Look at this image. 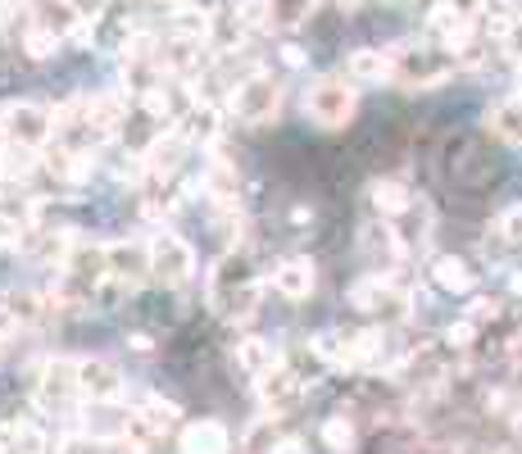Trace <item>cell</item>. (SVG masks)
Wrapping results in <instances>:
<instances>
[{"mask_svg":"<svg viewBox=\"0 0 522 454\" xmlns=\"http://www.w3.org/2000/svg\"><path fill=\"white\" fill-rule=\"evenodd\" d=\"M209 309L218 318H250L264 296V282L255 277V264H250L241 250H227L223 259L209 273Z\"/></svg>","mask_w":522,"mask_h":454,"instance_id":"cell-1","label":"cell"},{"mask_svg":"<svg viewBox=\"0 0 522 454\" xmlns=\"http://www.w3.org/2000/svg\"><path fill=\"white\" fill-rule=\"evenodd\" d=\"M391 55V82L400 87H414V91H432L441 82L454 78L459 60H454L445 46H395L386 50Z\"/></svg>","mask_w":522,"mask_h":454,"instance_id":"cell-2","label":"cell"},{"mask_svg":"<svg viewBox=\"0 0 522 454\" xmlns=\"http://www.w3.org/2000/svg\"><path fill=\"white\" fill-rule=\"evenodd\" d=\"M277 109H282V82L264 69H250L232 82L227 91V114L246 128H259V123H273Z\"/></svg>","mask_w":522,"mask_h":454,"instance_id":"cell-3","label":"cell"},{"mask_svg":"<svg viewBox=\"0 0 522 454\" xmlns=\"http://www.w3.org/2000/svg\"><path fill=\"white\" fill-rule=\"evenodd\" d=\"M355 109H359V91L350 78H318L305 91V114L323 132H341L345 123L355 119Z\"/></svg>","mask_w":522,"mask_h":454,"instance_id":"cell-4","label":"cell"},{"mask_svg":"<svg viewBox=\"0 0 522 454\" xmlns=\"http://www.w3.org/2000/svg\"><path fill=\"white\" fill-rule=\"evenodd\" d=\"M0 132H5V146L46 150L50 137H55V114L46 105H32V100H14L0 114Z\"/></svg>","mask_w":522,"mask_h":454,"instance_id":"cell-5","label":"cell"},{"mask_svg":"<svg viewBox=\"0 0 522 454\" xmlns=\"http://www.w3.org/2000/svg\"><path fill=\"white\" fill-rule=\"evenodd\" d=\"M146 250H150V277L164 282V287H187L196 277V250L178 232H155L146 241Z\"/></svg>","mask_w":522,"mask_h":454,"instance_id":"cell-6","label":"cell"},{"mask_svg":"<svg viewBox=\"0 0 522 454\" xmlns=\"http://www.w3.org/2000/svg\"><path fill=\"white\" fill-rule=\"evenodd\" d=\"M350 305H355L359 314H373V318H409L414 296H409L391 273H373L350 291Z\"/></svg>","mask_w":522,"mask_h":454,"instance_id":"cell-7","label":"cell"},{"mask_svg":"<svg viewBox=\"0 0 522 454\" xmlns=\"http://www.w3.org/2000/svg\"><path fill=\"white\" fill-rule=\"evenodd\" d=\"M32 400H37L41 414H69L78 395V373H73V359H50L37 368V382H32Z\"/></svg>","mask_w":522,"mask_h":454,"instance_id":"cell-8","label":"cell"},{"mask_svg":"<svg viewBox=\"0 0 522 454\" xmlns=\"http://www.w3.org/2000/svg\"><path fill=\"white\" fill-rule=\"evenodd\" d=\"M182 409L173 405V400H159V395H146L137 409L128 414V441H137L141 450H146L155 436H168L173 427H178Z\"/></svg>","mask_w":522,"mask_h":454,"instance_id":"cell-9","label":"cell"},{"mask_svg":"<svg viewBox=\"0 0 522 454\" xmlns=\"http://www.w3.org/2000/svg\"><path fill=\"white\" fill-rule=\"evenodd\" d=\"M73 373H78V395L91 405H114L123 395V373L109 359H73Z\"/></svg>","mask_w":522,"mask_h":454,"instance_id":"cell-10","label":"cell"},{"mask_svg":"<svg viewBox=\"0 0 522 454\" xmlns=\"http://www.w3.org/2000/svg\"><path fill=\"white\" fill-rule=\"evenodd\" d=\"M255 391H259V400H264L268 414H282V409L300 405V395H305V382H300V373H291V368L282 364V368H273V373L259 377Z\"/></svg>","mask_w":522,"mask_h":454,"instance_id":"cell-11","label":"cell"},{"mask_svg":"<svg viewBox=\"0 0 522 454\" xmlns=\"http://www.w3.org/2000/svg\"><path fill=\"white\" fill-rule=\"evenodd\" d=\"M314 282H318V268H314V259H305V255L282 259V264L273 268V291L286 300H309L314 296Z\"/></svg>","mask_w":522,"mask_h":454,"instance_id":"cell-12","label":"cell"},{"mask_svg":"<svg viewBox=\"0 0 522 454\" xmlns=\"http://www.w3.org/2000/svg\"><path fill=\"white\" fill-rule=\"evenodd\" d=\"M178 450L182 454H232V432L218 418H196L191 427H182Z\"/></svg>","mask_w":522,"mask_h":454,"instance_id":"cell-13","label":"cell"},{"mask_svg":"<svg viewBox=\"0 0 522 454\" xmlns=\"http://www.w3.org/2000/svg\"><path fill=\"white\" fill-rule=\"evenodd\" d=\"M232 364H237L250 382H259L264 373L282 368L286 359H282V350H277L273 341H264V336H246V341H237V350H232Z\"/></svg>","mask_w":522,"mask_h":454,"instance_id":"cell-14","label":"cell"},{"mask_svg":"<svg viewBox=\"0 0 522 454\" xmlns=\"http://www.w3.org/2000/svg\"><path fill=\"white\" fill-rule=\"evenodd\" d=\"M109 277H119L128 287L150 277V250L141 241H109Z\"/></svg>","mask_w":522,"mask_h":454,"instance_id":"cell-15","label":"cell"},{"mask_svg":"<svg viewBox=\"0 0 522 454\" xmlns=\"http://www.w3.org/2000/svg\"><path fill=\"white\" fill-rule=\"evenodd\" d=\"M0 454H50V441L28 418H5L0 423Z\"/></svg>","mask_w":522,"mask_h":454,"instance_id":"cell-16","label":"cell"},{"mask_svg":"<svg viewBox=\"0 0 522 454\" xmlns=\"http://www.w3.org/2000/svg\"><path fill=\"white\" fill-rule=\"evenodd\" d=\"M386 223H391V232L400 237L404 250H423L427 246V232H432V209H427V200L414 196V205L404 209V214L386 218Z\"/></svg>","mask_w":522,"mask_h":454,"instance_id":"cell-17","label":"cell"},{"mask_svg":"<svg viewBox=\"0 0 522 454\" xmlns=\"http://www.w3.org/2000/svg\"><path fill=\"white\" fill-rule=\"evenodd\" d=\"M200 187H205V196L214 200L218 209H223V205H237V168L227 164V159H209Z\"/></svg>","mask_w":522,"mask_h":454,"instance_id":"cell-18","label":"cell"},{"mask_svg":"<svg viewBox=\"0 0 522 454\" xmlns=\"http://www.w3.org/2000/svg\"><path fill=\"white\" fill-rule=\"evenodd\" d=\"M432 282L441 291H454V296H468L473 291V268L463 264V259H454V255H441V259H432Z\"/></svg>","mask_w":522,"mask_h":454,"instance_id":"cell-19","label":"cell"},{"mask_svg":"<svg viewBox=\"0 0 522 454\" xmlns=\"http://www.w3.org/2000/svg\"><path fill=\"white\" fill-rule=\"evenodd\" d=\"M350 82H391V55L386 50H355L345 60Z\"/></svg>","mask_w":522,"mask_h":454,"instance_id":"cell-20","label":"cell"},{"mask_svg":"<svg viewBox=\"0 0 522 454\" xmlns=\"http://www.w3.org/2000/svg\"><path fill=\"white\" fill-rule=\"evenodd\" d=\"M368 200H373V209L382 218H395V214H404V209L414 205V191L404 187V182H395V178H382V182L368 187Z\"/></svg>","mask_w":522,"mask_h":454,"instance_id":"cell-21","label":"cell"},{"mask_svg":"<svg viewBox=\"0 0 522 454\" xmlns=\"http://www.w3.org/2000/svg\"><path fill=\"white\" fill-rule=\"evenodd\" d=\"M486 128H491L495 137H504V141H513V146H522V100H518V96L500 100V105L486 114Z\"/></svg>","mask_w":522,"mask_h":454,"instance_id":"cell-22","label":"cell"},{"mask_svg":"<svg viewBox=\"0 0 522 454\" xmlns=\"http://www.w3.org/2000/svg\"><path fill=\"white\" fill-rule=\"evenodd\" d=\"M318 0H268V28H300L309 23Z\"/></svg>","mask_w":522,"mask_h":454,"instance_id":"cell-23","label":"cell"},{"mask_svg":"<svg viewBox=\"0 0 522 454\" xmlns=\"http://www.w3.org/2000/svg\"><path fill=\"white\" fill-rule=\"evenodd\" d=\"M277 441H282L277 418H255V423L246 427V436H241V454H273Z\"/></svg>","mask_w":522,"mask_h":454,"instance_id":"cell-24","label":"cell"},{"mask_svg":"<svg viewBox=\"0 0 522 454\" xmlns=\"http://www.w3.org/2000/svg\"><path fill=\"white\" fill-rule=\"evenodd\" d=\"M495 255H504V250H518L522 246V205H509L500 218H495Z\"/></svg>","mask_w":522,"mask_h":454,"instance_id":"cell-25","label":"cell"},{"mask_svg":"<svg viewBox=\"0 0 522 454\" xmlns=\"http://www.w3.org/2000/svg\"><path fill=\"white\" fill-rule=\"evenodd\" d=\"M5 305L14 309V318H19L23 327H37L41 318H46V309H55V305H50V296H37V291H14Z\"/></svg>","mask_w":522,"mask_h":454,"instance_id":"cell-26","label":"cell"},{"mask_svg":"<svg viewBox=\"0 0 522 454\" xmlns=\"http://www.w3.org/2000/svg\"><path fill=\"white\" fill-rule=\"evenodd\" d=\"M323 445L332 454H355V445H359V432H355V423H350V418H327L323 423Z\"/></svg>","mask_w":522,"mask_h":454,"instance_id":"cell-27","label":"cell"},{"mask_svg":"<svg viewBox=\"0 0 522 454\" xmlns=\"http://www.w3.org/2000/svg\"><path fill=\"white\" fill-rule=\"evenodd\" d=\"M60 41H64V37H55V32L41 28V23H32V28L23 32V50H28L32 60H50V55L60 50Z\"/></svg>","mask_w":522,"mask_h":454,"instance_id":"cell-28","label":"cell"},{"mask_svg":"<svg viewBox=\"0 0 522 454\" xmlns=\"http://www.w3.org/2000/svg\"><path fill=\"white\" fill-rule=\"evenodd\" d=\"M473 336H477V323H473V318H463V323L445 327V346H450V350H468V346H473Z\"/></svg>","mask_w":522,"mask_h":454,"instance_id":"cell-29","label":"cell"},{"mask_svg":"<svg viewBox=\"0 0 522 454\" xmlns=\"http://www.w3.org/2000/svg\"><path fill=\"white\" fill-rule=\"evenodd\" d=\"M19 327H23V323L14 318V309H10V305H0V346H5V341H10V336L19 332Z\"/></svg>","mask_w":522,"mask_h":454,"instance_id":"cell-30","label":"cell"},{"mask_svg":"<svg viewBox=\"0 0 522 454\" xmlns=\"http://www.w3.org/2000/svg\"><path fill=\"white\" fill-rule=\"evenodd\" d=\"M273 454H305V441H300V436H286V432H282V441L273 445Z\"/></svg>","mask_w":522,"mask_h":454,"instance_id":"cell-31","label":"cell"},{"mask_svg":"<svg viewBox=\"0 0 522 454\" xmlns=\"http://www.w3.org/2000/svg\"><path fill=\"white\" fill-rule=\"evenodd\" d=\"M486 318H495V300H477L473 305V323H486Z\"/></svg>","mask_w":522,"mask_h":454,"instance_id":"cell-32","label":"cell"},{"mask_svg":"<svg viewBox=\"0 0 522 454\" xmlns=\"http://www.w3.org/2000/svg\"><path fill=\"white\" fill-rule=\"evenodd\" d=\"M504 46H509L513 55L522 60V14H518V23H513V32H509V41H504Z\"/></svg>","mask_w":522,"mask_h":454,"instance_id":"cell-33","label":"cell"},{"mask_svg":"<svg viewBox=\"0 0 522 454\" xmlns=\"http://www.w3.org/2000/svg\"><path fill=\"white\" fill-rule=\"evenodd\" d=\"M73 5H78V10L87 14V19H96V14L105 10V0H73Z\"/></svg>","mask_w":522,"mask_h":454,"instance_id":"cell-34","label":"cell"},{"mask_svg":"<svg viewBox=\"0 0 522 454\" xmlns=\"http://www.w3.org/2000/svg\"><path fill=\"white\" fill-rule=\"evenodd\" d=\"M282 60L291 64V69H300V64H305V50H300V46H286V50H282Z\"/></svg>","mask_w":522,"mask_h":454,"instance_id":"cell-35","label":"cell"},{"mask_svg":"<svg viewBox=\"0 0 522 454\" xmlns=\"http://www.w3.org/2000/svg\"><path fill=\"white\" fill-rule=\"evenodd\" d=\"M155 5H159V10H187L191 0H155Z\"/></svg>","mask_w":522,"mask_h":454,"instance_id":"cell-36","label":"cell"},{"mask_svg":"<svg viewBox=\"0 0 522 454\" xmlns=\"http://www.w3.org/2000/svg\"><path fill=\"white\" fill-rule=\"evenodd\" d=\"M341 5H355V0H341Z\"/></svg>","mask_w":522,"mask_h":454,"instance_id":"cell-37","label":"cell"},{"mask_svg":"<svg viewBox=\"0 0 522 454\" xmlns=\"http://www.w3.org/2000/svg\"><path fill=\"white\" fill-rule=\"evenodd\" d=\"M0 355H5V346H0Z\"/></svg>","mask_w":522,"mask_h":454,"instance_id":"cell-38","label":"cell"}]
</instances>
